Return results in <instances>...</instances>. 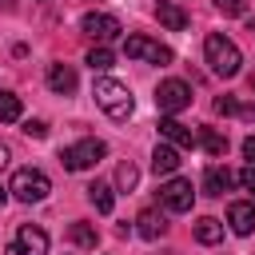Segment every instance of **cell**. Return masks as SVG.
I'll return each instance as SVG.
<instances>
[{
  "label": "cell",
  "instance_id": "d6986e66",
  "mask_svg": "<svg viewBox=\"0 0 255 255\" xmlns=\"http://www.w3.org/2000/svg\"><path fill=\"white\" fill-rule=\"evenodd\" d=\"M195 239H199V243H207V247H211V243H219V239H223V223H219V219H211V215H203V219L195 223Z\"/></svg>",
  "mask_w": 255,
  "mask_h": 255
},
{
  "label": "cell",
  "instance_id": "d4e9b609",
  "mask_svg": "<svg viewBox=\"0 0 255 255\" xmlns=\"http://www.w3.org/2000/svg\"><path fill=\"white\" fill-rule=\"evenodd\" d=\"M235 112H239V104H235L231 96H219V100H215V116H235Z\"/></svg>",
  "mask_w": 255,
  "mask_h": 255
},
{
  "label": "cell",
  "instance_id": "30bf717a",
  "mask_svg": "<svg viewBox=\"0 0 255 255\" xmlns=\"http://www.w3.org/2000/svg\"><path fill=\"white\" fill-rule=\"evenodd\" d=\"M16 247H20L24 255H44V251H48V231H44V227L24 223V227L16 231Z\"/></svg>",
  "mask_w": 255,
  "mask_h": 255
},
{
  "label": "cell",
  "instance_id": "484cf974",
  "mask_svg": "<svg viewBox=\"0 0 255 255\" xmlns=\"http://www.w3.org/2000/svg\"><path fill=\"white\" fill-rule=\"evenodd\" d=\"M24 131H28L32 139H44V135H48V124H44V120H24Z\"/></svg>",
  "mask_w": 255,
  "mask_h": 255
},
{
  "label": "cell",
  "instance_id": "2e32d148",
  "mask_svg": "<svg viewBox=\"0 0 255 255\" xmlns=\"http://www.w3.org/2000/svg\"><path fill=\"white\" fill-rule=\"evenodd\" d=\"M155 16H159V24L171 28V32H183V28H187V12H183L175 0H159V4H155Z\"/></svg>",
  "mask_w": 255,
  "mask_h": 255
},
{
  "label": "cell",
  "instance_id": "52a82bcc",
  "mask_svg": "<svg viewBox=\"0 0 255 255\" xmlns=\"http://www.w3.org/2000/svg\"><path fill=\"white\" fill-rule=\"evenodd\" d=\"M159 199H163V207H167L171 215H183V211H191L195 191H191V183H187V179H167V183L159 187Z\"/></svg>",
  "mask_w": 255,
  "mask_h": 255
},
{
  "label": "cell",
  "instance_id": "ac0fdd59",
  "mask_svg": "<svg viewBox=\"0 0 255 255\" xmlns=\"http://www.w3.org/2000/svg\"><path fill=\"white\" fill-rule=\"evenodd\" d=\"M88 203H92L100 215H108V211L116 207V195H112V187H108V183H100V179H96V183L88 187Z\"/></svg>",
  "mask_w": 255,
  "mask_h": 255
},
{
  "label": "cell",
  "instance_id": "9a60e30c",
  "mask_svg": "<svg viewBox=\"0 0 255 255\" xmlns=\"http://www.w3.org/2000/svg\"><path fill=\"white\" fill-rule=\"evenodd\" d=\"M139 235L143 239H159V235H167V215L163 211H155V207H147V211H139Z\"/></svg>",
  "mask_w": 255,
  "mask_h": 255
},
{
  "label": "cell",
  "instance_id": "9c48e42d",
  "mask_svg": "<svg viewBox=\"0 0 255 255\" xmlns=\"http://www.w3.org/2000/svg\"><path fill=\"white\" fill-rule=\"evenodd\" d=\"M227 223H231L235 235H251V231H255V203L235 199V203L227 207Z\"/></svg>",
  "mask_w": 255,
  "mask_h": 255
},
{
  "label": "cell",
  "instance_id": "7402d4cb",
  "mask_svg": "<svg viewBox=\"0 0 255 255\" xmlns=\"http://www.w3.org/2000/svg\"><path fill=\"white\" fill-rule=\"evenodd\" d=\"M0 120H4V124H16V120H20V96L0 92Z\"/></svg>",
  "mask_w": 255,
  "mask_h": 255
},
{
  "label": "cell",
  "instance_id": "8fae6325",
  "mask_svg": "<svg viewBox=\"0 0 255 255\" xmlns=\"http://www.w3.org/2000/svg\"><path fill=\"white\" fill-rule=\"evenodd\" d=\"M76 84H80V80H76V68H72V64H52V68H48V88H52L56 96H72Z\"/></svg>",
  "mask_w": 255,
  "mask_h": 255
},
{
  "label": "cell",
  "instance_id": "6da1fadb",
  "mask_svg": "<svg viewBox=\"0 0 255 255\" xmlns=\"http://www.w3.org/2000/svg\"><path fill=\"white\" fill-rule=\"evenodd\" d=\"M203 60H207V68H211L215 76H223V80H235L239 68H243V52H239L227 36H219V32H211V36L203 40Z\"/></svg>",
  "mask_w": 255,
  "mask_h": 255
},
{
  "label": "cell",
  "instance_id": "8992f818",
  "mask_svg": "<svg viewBox=\"0 0 255 255\" xmlns=\"http://www.w3.org/2000/svg\"><path fill=\"white\" fill-rule=\"evenodd\" d=\"M155 104H159L163 116H175V112H183V108L191 104V88H187L183 80H163V84L155 88Z\"/></svg>",
  "mask_w": 255,
  "mask_h": 255
},
{
  "label": "cell",
  "instance_id": "44dd1931",
  "mask_svg": "<svg viewBox=\"0 0 255 255\" xmlns=\"http://www.w3.org/2000/svg\"><path fill=\"white\" fill-rule=\"evenodd\" d=\"M135 183H139V167H135L131 159H124V163L116 167V187H120V191H131Z\"/></svg>",
  "mask_w": 255,
  "mask_h": 255
},
{
  "label": "cell",
  "instance_id": "d6a6232c",
  "mask_svg": "<svg viewBox=\"0 0 255 255\" xmlns=\"http://www.w3.org/2000/svg\"><path fill=\"white\" fill-rule=\"evenodd\" d=\"M4 199H8V187H0V207H4Z\"/></svg>",
  "mask_w": 255,
  "mask_h": 255
},
{
  "label": "cell",
  "instance_id": "e0dca14e",
  "mask_svg": "<svg viewBox=\"0 0 255 255\" xmlns=\"http://www.w3.org/2000/svg\"><path fill=\"white\" fill-rule=\"evenodd\" d=\"M195 143H203V151H207L211 159H219V155L227 151V135H219L215 128H199V135H195Z\"/></svg>",
  "mask_w": 255,
  "mask_h": 255
},
{
  "label": "cell",
  "instance_id": "5b68a950",
  "mask_svg": "<svg viewBox=\"0 0 255 255\" xmlns=\"http://www.w3.org/2000/svg\"><path fill=\"white\" fill-rule=\"evenodd\" d=\"M124 56L128 60H143V64H171V48L147 36H128L124 40Z\"/></svg>",
  "mask_w": 255,
  "mask_h": 255
},
{
  "label": "cell",
  "instance_id": "4fadbf2b",
  "mask_svg": "<svg viewBox=\"0 0 255 255\" xmlns=\"http://www.w3.org/2000/svg\"><path fill=\"white\" fill-rule=\"evenodd\" d=\"M175 167H179V147L167 143V139L155 143V151H151V171H155V175H171Z\"/></svg>",
  "mask_w": 255,
  "mask_h": 255
},
{
  "label": "cell",
  "instance_id": "1f68e13d",
  "mask_svg": "<svg viewBox=\"0 0 255 255\" xmlns=\"http://www.w3.org/2000/svg\"><path fill=\"white\" fill-rule=\"evenodd\" d=\"M4 255H24V251H20V247H16V243H12V247H8V251H4Z\"/></svg>",
  "mask_w": 255,
  "mask_h": 255
},
{
  "label": "cell",
  "instance_id": "f546056e",
  "mask_svg": "<svg viewBox=\"0 0 255 255\" xmlns=\"http://www.w3.org/2000/svg\"><path fill=\"white\" fill-rule=\"evenodd\" d=\"M8 159H12V155H8V147H4V143H0V171H4V167H8Z\"/></svg>",
  "mask_w": 255,
  "mask_h": 255
},
{
  "label": "cell",
  "instance_id": "cb8c5ba5",
  "mask_svg": "<svg viewBox=\"0 0 255 255\" xmlns=\"http://www.w3.org/2000/svg\"><path fill=\"white\" fill-rule=\"evenodd\" d=\"M215 8H219L223 16H243V12H247V0H215Z\"/></svg>",
  "mask_w": 255,
  "mask_h": 255
},
{
  "label": "cell",
  "instance_id": "5bb4252c",
  "mask_svg": "<svg viewBox=\"0 0 255 255\" xmlns=\"http://www.w3.org/2000/svg\"><path fill=\"white\" fill-rule=\"evenodd\" d=\"M231 183H235V175H231L223 163H211L207 175H203V191H207V195H223V191H231Z\"/></svg>",
  "mask_w": 255,
  "mask_h": 255
},
{
  "label": "cell",
  "instance_id": "277c9868",
  "mask_svg": "<svg viewBox=\"0 0 255 255\" xmlns=\"http://www.w3.org/2000/svg\"><path fill=\"white\" fill-rule=\"evenodd\" d=\"M104 155H108V143L88 135V139H80V143L64 147V151H60V163H64L68 171H88V167H96Z\"/></svg>",
  "mask_w": 255,
  "mask_h": 255
},
{
  "label": "cell",
  "instance_id": "4316f807",
  "mask_svg": "<svg viewBox=\"0 0 255 255\" xmlns=\"http://www.w3.org/2000/svg\"><path fill=\"white\" fill-rule=\"evenodd\" d=\"M235 179L243 183V191H251V195H255V167H251V163H247V167H243V171H239Z\"/></svg>",
  "mask_w": 255,
  "mask_h": 255
},
{
  "label": "cell",
  "instance_id": "ba28073f",
  "mask_svg": "<svg viewBox=\"0 0 255 255\" xmlns=\"http://www.w3.org/2000/svg\"><path fill=\"white\" fill-rule=\"evenodd\" d=\"M92 40H100V44H108V40H116L120 32H124V24L112 16V12H88L84 16V24H80Z\"/></svg>",
  "mask_w": 255,
  "mask_h": 255
},
{
  "label": "cell",
  "instance_id": "603a6c76",
  "mask_svg": "<svg viewBox=\"0 0 255 255\" xmlns=\"http://www.w3.org/2000/svg\"><path fill=\"white\" fill-rule=\"evenodd\" d=\"M112 64H116V56H112L108 48H92V52H88V68H92V72H108Z\"/></svg>",
  "mask_w": 255,
  "mask_h": 255
},
{
  "label": "cell",
  "instance_id": "7a4b0ae2",
  "mask_svg": "<svg viewBox=\"0 0 255 255\" xmlns=\"http://www.w3.org/2000/svg\"><path fill=\"white\" fill-rule=\"evenodd\" d=\"M92 96H96V104H100V108H104L112 120H128V116H131V108H135V100H131L128 84H120V80H112V76L96 80Z\"/></svg>",
  "mask_w": 255,
  "mask_h": 255
},
{
  "label": "cell",
  "instance_id": "83f0119b",
  "mask_svg": "<svg viewBox=\"0 0 255 255\" xmlns=\"http://www.w3.org/2000/svg\"><path fill=\"white\" fill-rule=\"evenodd\" d=\"M243 155H247V163L255 167V135H247V139H243Z\"/></svg>",
  "mask_w": 255,
  "mask_h": 255
},
{
  "label": "cell",
  "instance_id": "7c38bea8",
  "mask_svg": "<svg viewBox=\"0 0 255 255\" xmlns=\"http://www.w3.org/2000/svg\"><path fill=\"white\" fill-rule=\"evenodd\" d=\"M159 135H163L167 143H175V147H195V135H191V128H183L175 116H163V120H159Z\"/></svg>",
  "mask_w": 255,
  "mask_h": 255
},
{
  "label": "cell",
  "instance_id": "ffe728a7",
  "mask_svg": "<svg viewBox=\"0 0 255 255\" xmlns=\"http://www.w3.org/2000/svg\"><path fill=\"white\" fill-rule=\"evenodd\" d=\"M68 239H72L76 247H96V243H100V235H96L92 223H72V227H68Z\"/></svg>",
  "mask_w": 255,
  "mask_h": 255
},
{
  "label": "cell",
  "instance_id": "3957f363",
  "mask_svg": "<svg viewBox=\"0 0 255 255\" xmlns=\"http://www.w3.org/2000/svg\"><path fill=\"white\" fill-rule=\"evenodd\" d=\"M8 191H12L20 203H40V199H48V191H52V179H48L40 167H16V175H12Z\"/></svg>",
  "mask_w": 255,
  "mask_h": 255
},
{
  "label": "cell",
  "instance_id": "f1b7e54d",
  "mask_svg": "<svg viewBox=\"0 0 255 255\" xmlns=\"http://www.w3.org/2000/svg\"><path fill=\"white\" fill-rule=\"evenodd\" d=\"M235 116H247V120H255V104H247V108H239Z\"/></svg>",
  "mask_w": 255,
  "mask_h": 255
},
{
  "label": "cell",
  "instance_id": "4dcf8cb0",
  "mask_svg": "<svg viewBox=\"0 0 255 255\" xmlns=\"http://www.w3.org/2000/svg\"><path fill=\"white\" fill-rule=\"evenodd\" d=\"M0 8H4V12H12V8H16V4H12V0H0Z\"/></svg>",
  "mask_w": 255,
  "mask_h": 255
}]
</instances>
